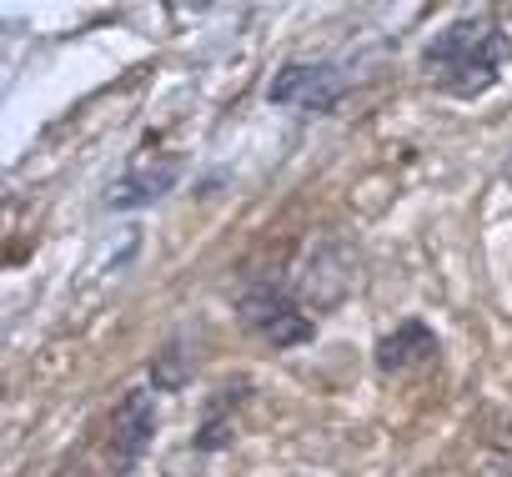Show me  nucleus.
Wrapping results in <instances>:
<instances>
[{"instance_id":"nucleus-10","label":"nucleus","mask_w":512,"mask_h":477,"mask_svg":"<svg viewBox=\"0 0 512 477\" xmlns=\"http://www.w3.org/2000/svg\"><path fill=\"white\" fill-rule=\"evenodd\" d=\"M507 186H512V161H507Z\"/></svg>"},{"instance_id":"nucleus-7","label":"nucleus","mask_w":512,"mask_h":477,"mask_svg":"<svg viewBox=\"0 0 512 477\" xmlns=\"http://www.w3.org/2000/svg\"><path fill=\"white\" fill-rule=\"evenodd\" d=\"M246 397H251V377H226V382L206 397L191 447H196V452H226V447L236 442V412L246 407Z\"/></svg>"},{"instance_id":"nucleus-5","label":"nucleus","mask_w":512,"mask_h":477,"mask_svg":"<svg viewBox=\"0 0 512 477\" xmlns=\"http://www.w3.org/2000/svg\"><path fill=\"white\" fill-rule=\"evenodd\" d=\"M156 427H161L156 392H151V387H126V397H121L116 412H111V447H116V462H121L126 477L141 467L146 447L156 442Z\"/></svg>"},{"instance_id":"nucleus-6","label":"nucleus","mask_w":512,"mask_h":477,"mask_svg":"<svg viewBox=\"0 0 512 477\" xmlns=\"http://www.w3.org/2000/svg\"><path fill=\"white\" fill-rule=\"evenodd\" d=\"M437 352H442L437 332H432L422 317H402L392 332L377 337V347H372V367H377L382 377H402V372H412V367H427Z\"/></svg>"},{"instance_id":"nucleus-8","label":"nucleus","mask_w":512,"mask_h":477,"mask_svg":"<svg viewBox=\"0 0 512 477\" xmlns=\"http://www.w3.org/2000/svg\"><path fill=\"white\" fill-rule=\"evenodd\" d=\"M176 181H181V156L141 161V166H131V171L106 191V206H111V211H141V206L161 201L166 191H176Z\"/></svg>"},{"instance_id":"nucleus-2","label":"nucleus","mask_w":512,"mask_h":477,"mask_svg":"<svg viewBox=\"0 0 512 477\" xmlns=\"http://www.w3.org/2000/svg\"><path fill=\"white\" fill-rule=\"evenodd\" d=\"M362 287V247L347 236H322L307 247L302 272H297V297L307 312H337L352 292Z\"/></svg>"},{"instance_id":"nucleus-1","label":"nucleus","mask_w":512,"mask_h":477,"mask_svg":"<svg viewBox=\"0 0 512 477\" xmlns=\"http://www.w3.org/2000/svg\"><path fill=\"white\" fill-rule=\"evenodd\" d=\"M507 51L512 46H507V31H502L497 16H457L442 31L427 36V46L417 56V71L442 96L477 101V96H487L502 81Z\"/></svg>"},{"instance_id":"nucleus-4","label":"nucleus","mask_w":512,"mask_h":477,"mask_svg":"<svg viewBox=\"0 0 512 477\" xmlns=\"http://www.w3.org/2000/svg\"><path fill=\"white\" fill-rule=\"evenodd\" d=\"M352 91V76L332 61H287L267 81V101L292 116H332Z\"/></svg>"},{"instance_id":"nucleus-3","label":"nucleus","mask_w":512,"mask_h":477,"mask_svg":"<svg viewBox=\"0 0 512 477\" xmlns=\"http://www.w3.org/2000/svg\"><path fill=\"white\" fill-rule=\"evenodd\" d=\"M236 317H241V327L251 337H262L277 352H292V347H302V342L317 337V317L302 307L297 292H287L277 282H251L236 297Z\"/></svg>"},{"instance_id":"nucleus-9","label":"nucleus","mask_w":512,"mask_h":477,"mask_svg":"<svg viewBox=\"0 0 512 477\" xmlns=\"http://www.w3.org/2000/svg\"><path fill=\"white\" fill-rule=\"evenodd\" d=\"M191 377H196V357L181 342H171L166 352H156V362H151V392H186Z\"/></svg>"}]
</instances>
